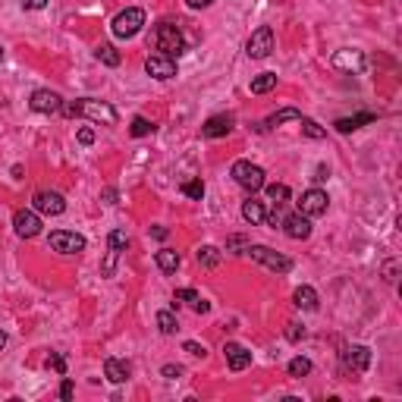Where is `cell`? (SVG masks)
<instances>
[{
	"label": "cell",
	"mask_w": 402,
	"mask_h": 402,
	"mask_svg": "<svg viewBox=\"0 0 402 402\" xmlns=\"http://www.w3.org/2000/svg\"><path fill=\"white\" fill-rule=\"evenodd\" d=\"M242 217L248 220L252 226H258V223H264V217H267V208H264V201H258V198H248V201H242Z\"/></svg>",
	"instance_id": "cell-19"
},
{
	"label": "cell",
	"mask_w": 402,
	"mask_h": 402,
	"mask_svg": "<svg viewBox=\"0 0 402 402\" xmlns=\"http://www.w3.org/2000/svg\"><path fill=\"white\" fill-rule=\"evenodd\" d=\"M286 336H289V340H293V342H299L302 336H305V330H302L299 324H286Z\"/></svg>",
	"instance_id": "cell-39"
},
{
	"label": "cell",
	"mask_w": 402,
	"mask_h": 402,
	"mask_svg": "<svg viewBox=\"0 0 402 402\" xmlns=\"http://www.w3.org/2000/svg\"><path fill=\"white\" fill-rule=\"evenodd\" d=\"M192 308H195V311H198V314H208V311H211V302H205V299H198V302H195V305H192Z\"/></svg>",
	"instance_id": "cell-46"
},
{
	"label": "cell",
	"mask_w": 402,
	"mask_h": 402,
	"mask_svg": "<svg viewBox=\"0 0 402 402\" xmlns=\"http://www.w3.org/2000/svg\"><path fill=\"white\" fill-rule=\"evenodd\" d=\"M0 60H3V48H0Z\"/></svg>",
	"instance_id": "cell-50"
},
{
	"label": "cell",
	"mask_w": 402,
	"mask_h": 402,
	"mask_svg": "<svg viewBox=\"0 0 402 402\" xmlns=\"http://www.w3.org/2000/svg\"><path fill=\"white\" fill-rule=\"evenodd\" d=\"M185 3H189L192 10H205V7H211L214 0H185Z\"/></svg>",
	"instance_id": "cell-45"
},
{
	"label": "cell",
	"mask_w": 402,
	"mask_h": 402,
	"mask_svg": "<svg viewBox=\"0 0 402 402\" xmlns=\"http://www.w3.org/2000/svg\"><path fill=\"white\" fill-rule=\"evenodd\" d=\"M95 57H98V63H104V66H120V60H123L113 44H101V48L95 51Z\"/></svg>",
	"instance_id": "cell-26"
},
{
	"label": "cell",
	"mask_w": 402,
	"mask_h": 402,
	"mask_svg": "<svg viewBox=\"0 0 402 402\" xmlns=\"http://www.w3.org/2000/svg\"><path fill=\"white\" fill-rule=\"evenodd\" d=\"M248 255H252V261L264 264L267 271H273V273H289V271H293V261H289L286 255L273 252L271 246H248Z\"/></svg>",
	"instance_id": "cell-5"
},
{
	"label": "cell",
	"mask_w": 402,
	"mask_h": 402,
	"mask_svg": "<svg viewBox=\"0 0 402 402\" xmlns=\"http://www.w3.org/2000/svg\"><path fill=\"white\" fill-rule=\"evenodd\" d=\"M48 368H54L57 374H66V358H63L60 352H51L48 355Z\"/></svg>",
	"instance_id": "cell-36"
},
{
	"label": "cell",
	"mask_w": 402,
	"mask_h": 402,
	"mask_svg": "<svg viewBox=\"0 0 402 402\" xmlns=\"http://www.w3.org/2000/svg\"><path fill=\"white\" fill-rule=\"evenodd\" d=\"M13 230H16V236H22V239H35L42 232V217H38V211H16Z\"/></svg>",
	"instance_id": "cell-11"
},
{
	"label": "cell",
	"mask_w": 402,
	"mask_h": 402,
	"mask_svg": "<svg viewBox=\"0 0 402 402\" xmlns=\"http://www.w3.org/2000/svg\"><path fill=\"white\" fill-rule=\"evenodd\" d=\"M157 327H161V334L164 336H173L179 330V320L173 311H157Z\"/></svg>",
	"instance_id": "cell-28"
},
{
	"label": "cell",
	"mask_w": 402,
	"mask_h": 402,
	"mask_svg": "<svg viewBox=\"0 0 402 402\" xmlns=\"http://www.w3.org/2000/svg\"><path fill=\"white\" fill-rule=\"evenodd\" d=\"M7 340H10V336H7V330H0V349L7 346Z\"/></svg>",
	"instance_id": "cell-49"
},
{
	"label": "cell",
	"mask_w": 402,
	"mask_h": 402,
	"mask_svg": "<svg viewBox=\"0 0 402 402\" xmlns=\"http://www.w3.org/2000/svg\"><path fill=\"white\" fill-rule=\"evenodd\" d=\"M327 208H330V198L324 189H308L299 201V211L305 217H320V214H327Z\"/></svg>",
	"instance_id": "cell-9"
},
{
	"label": "cell",
	"mask_w": 402,
	"mask_h": 402,
	"mask_svg": "<svg viewBox=\"0 0 402 402\" xmlns=\"http://www.w3.org/2000/svg\"><path fill=\"white\" fill-rule=\"evenodd\" d=\"M330 176V170H327V164H318V170H314V183H324V179H327Z\"/></svg>",
	"instance_id": "cell-42"
},
{
	"label": "cell",
	"mask_w": 402,
	"mask_h": 402,
	"mask_svg": "<svg viewBox=\"0 0 402 402\" xmlns=\"http://www.w3.org/2000/svg\"><path fill=\"white\" fill-rule=\"evenodd\" d=\"M48 246L60 255H79V252H85V236L69 232V230H54L48 236Z\"/></svg>",
	"instance_id": "cell-6"
},
{
	"label": "cell",
	"mask_w": 402,
	"mask_h": 402,
	"mask_svg": "<svg viewBox=\"0 0 402 402\" xmlns=\"http://www.w3.org/2000/svg\"><path fill=\"white\" fill-rule=\"evenodd\" d=\"M267 189V201L271 205H277V208H283L289 201V185H283V183H273V185H264Z\"/></svg>",
	"instance_id": "cell-25"
},
{
	"label": "cell",
	"mask_w": 402,
	"mask_h": 402,
	"mask_svg": "<svg viewBox=\"0 0 402 402\" xmlns=\"http://www.w3.org/2000/svg\"><path fill=\"white\" fill-rule=\"evenodd\" d=\"M132 374V365L126 358H107L104 361V377H107L110 383H126Z\"/></svg>",
	"instance_id": "cell-17"
},
{
	"label": "cell",
	"mask_w": 402,
	"mask_h": 402,
	"mask_svg": "<svg viewBox=\"0 0 402 402\" xmlns=\"http://www.w3.org/2000/svg\"><path fill=\"white\" fill-rule=\"evenodd\" d=\"M396 267H399V261H390V264L383 267V273H387V283H396Z\"/></svg>",
	"instance_id": "cell-43"
},
{
	"label": "cell",
	"mask_w": 402,
	"mask_h": 402,
	"mask_svg": "<svg viewBox=\"0 0 402 402\" xmlns=\"http://www.w3.org/2000/svg\"><path fill=\"white\" fill-rule=\"evenodd\" d=\"M154 48H157V54L170 57V60L179 54H185V38H183V32H179V26L161 22V26L154 28Z\"/></svg>",
	"instance_id": "cell-2"
},
{
	"label": "cell",
	"mask_w": 402,
	"mask_h": 402,
	"mask_svg": "<svg viewBox=\"0 0 402 402\" xmlns=\"http://www.w3.org/2000/svg\"><path fill=\"white\" fill-rule=\"evenodd\" d=\"M198 299H201V295H198L195 289H176V295H173V308H179V302H189V305H195Z\"/></svg>",
	"instance_id": "cell-35"
},
{
	"label": "cell",
	"mask_w": 402,
	"mask_h": 402,
	"mask_svg": "<svg viewBox=\"0 0 402 402\" xmlns=\"http://www.w3.org/2000/svg\"><path fill=\"white\" fill-rule=\"evenodd\" d=\"M91 142H95V132H91L89 126H85V129H79V145H85V148H89Z\"/></svg>",
	"instance_id": "cell-41"
},
{
	"label": "cell",
	"mask_w": 402,
	"mask_h": 402,
	"mask_svg": "<svg viewBox=\"0 0 402 402\" xmlns=\"http://www.w3.org/2000/svg\"><path fill=\"white\" fill-rule=\"evenodd\" d=\"M60 113L66 116H89L91 123H101V126H116L120 113L110 107L107 101H98V98H79V101H63V110Z\"/></svg>",
	"instance_id": "cell-1"
},
{
	"label": "cell",
	"mask_w": 402,
	"mask_h": 402,
	"mask_svg": "<svg viewBox=\"0 0 402 402\" xmlns=\"http://www.w3.org/2000/svg\"><path fill=\"white\" fill-rule=\"evenodd\" d=\"M271 51H273V28L271 26L255 28L252 38L246 42V54L252 60H264V57H271Z\"/></svg>",
	"instance_id": "cell-7"
},
{
	"label": "cell",
	"mask_w": 402,
	"mask_h": 402,
	"mask_svg": "<svg viewBox=\"0 0 402 402\" xmlns=\"http://www.w3.org/2000/svg\"><path fill=\"white\" fill-rule=\"evenodd\" d=\"M154 261H157V267L164 273H176V267H179V252H173V248H161V252L154 255Z\"/></svg>",
	"instance_id": "cell-22"
},
{
	"label": "cell",
	"mask_w": 402,
	"mask_h": 402,
	"mask_svg": "<svg viewBox=\"0 0 402 402\" xmlns=\"http://www.w3.org/2000/svg\"><path fill=\"white\" fill-rule=\"evenodd\" d=\"M280 223H283V232H286L289 239H295V242L311 236V217H305L302 211H295V214H289V217H283Z\"/></svg>",
	"instance_id": "cell-13"
},
{
	"label": "cell",
	"mask_w": 402,
	"mask_h": 402,
	"mask_svg": "<svg viewBox=\"0 0 402 402\" xmlns=\"http://www.w3.org/2000/svg\"><path fill=\"white\" fill-rule=\"evenodd\" d=\"M132 136L136 138H145V136H151V132H154V123H148V120H145V116H136V120H132Z\"/></svg>",
	"instance_id": "cell-33"
},
{
	"label": "cell",
	"mask_w": 402,
	"mask_h": 402,
	"mask_svg": "<svg viewBox=\"0 0 402 402\" xmlns=\"http://www.w3.org/2000/svg\"><path fill=\"white\" fill-rule=\"evenodd\" d=\"M22 7L26 10H44L48 7V0H22Z\"/></svg>",
	"instance_id": "cell-44"
},
{
	"label": "cell",
	"mask_w": 402,
	"mask_h": 402,
	"mask_svg": "<svg viewBox=\"0 0 402 402\" xmlns=\"http://www.w3.org/2000/svg\"><path fill=\"white\" fill-rule=\"evenodd\" d=\"M60 399H63V402H69V399H73V381H69V377L60 383Z\"/></svg>",
	"instance_id": "cell-40"
},
{
	"label": "cell",
	"mask_w": 402,
	"mask_h": 402,
	"mask_svg": "<svg viewBox=\"0 0 402 402\" xmlns=\"http://www.w3.org/2000/svg\"><path fill=\"white\" fill-rule=\"evenodd\" d=\"M342 365H346L349 371H355V374H365V371L371 368V349L368 346H349L346 352H342Z\"/></svg>",
	"instance_id": "cell-12"
},
{
	"label": "cell",
	"mask_w": 402,
	"mask_h": 402,
	"mask_svg": "<svg viewBox=\"0 0 402 402\" xmlns=\"http://www.w3.org/2000/svg\"><path fill=\"white\" fill-rule=\"evenodd\" d=\"M161 374H164L167 381H176V377H183V368H179V365H164V371H161Z\"/></svg>",
	"instance_id": "cell-38"
},
{
	"label": "cell",
	"mask_w": 402,
	"mask_h": 402,
	"mask_svg": "<svg viewBox=\"0 0 402 402\" xmlns=\"http://www.w3.org/2000/svg\"><path fill=\"white\" fill-rule=\"evenodd\" d=\"M293 120H302V113H299L295 107H283V110H277L273 116H267V123H264V126H271V129H273V126H280V123H293Z\"/></svg>",
	"instance_id": "cell-27"
},
{
	"label": "cell",
	"mask_w": 402,
	"mask_h": 402,
	"mask_svg": "<svg viewBox=\"0 0 402 402\" xmlns=\"http://www.w3.org/2000/svg\"><path fill=\"white\" fill-rule=\"evenodd\" d=\"M104 198H107V205H116V192L113 189H104Z\"/></svg>",
	"instance_id": "cell-48"
},
{
	"label": "cell",
	"mask_w": 402,
	"mask_h": 402,
	"mask_svg": "<svg viewBox=\"0 0 402 402\" xmlns=\"http://www.w3.org/2000/svg\"><path fill=\"white\" fill-rule=\"evenodd\" d=\"M230 176L236 179V183L242 185L246 192H252V195L267 185L264 170H261L258 164H252V161H236V164H232V170H230Z\"/></svg>",
	"instance_id": "cell-3"
},
{
	"label": "cell",
	"mask_w": 402,
	"mask_h": 402,
	"mask_svg": "<svg viewBox=\"0 0 402 402\" xmlns=\"http://www.w3.org/2000/svg\"><path fill=\"white\" fill-rule=\"evenodd\" d=\"M334 66L342 69V73H361L365 69V54L361 51H336Z\"/></svg>",
	"instance_id": "cell-16"
},
{
	"label": "cell",
	"mask_w": 402,
	"mask_h": 402,
	"mask_svg": "<svg viewBox=\"0 0 402 402\" xmlns=\"http://www.w3.org/2000/svg\"><path fill=\"white\" fill-rule=\"evenodd\" d=\"M299 123H302V132H305L308 138H324V136H327V129H320V126L314 123V120H308V116H302Z\"/></svg>",
	"instance_id": "cell-34"
},
{
	"label": "cell",
	"mask_w": 402,
	"mask_h": 402,
	"mask_svg": "<svg viewBox=\"0 0 402 402\" xmlns=\"http://www.w3.org/2000/svg\"><path fill=\"white\" fill-rule=\"evenodd\" d=\"M151 236H154V239H167V230H164V226H154V230H151Z\"/></svg>",
	"instance_id": "cell-47"
},
{
	"label": "cell",
	"mask_w": 402,
	"mask_h": 402,
	"mask_svg": "<svg viewBox=\"0 0 402 402\" xmlns=\"http://www.w3.org/2000/svg\"><path fill=\"white\" fill-rule=\"evenodd\" d=\"M223 355H226V365H230V371H246L248 365H252V352H248L246 346H239V342H226Z\"/></svg>",
	"instance_id": "cell-15"
},
{
	"label": "cell",
	"mask_w": 402,
	"mask_h": 402,
	"mask_svg": "<svg viewBox=\"0 0 402 402\" xmlns=\"http://www.w3.org/2000/svg\"><path fill=\"white\" fill-rule=\"evenodd\" d=\"M311 374V361L305 358V355H295L293 361H289V377H305Z\"/></svg>",
	"instance_id": "cell-30"
},
{
	"label": "cell",
	"mask_w": 402,
	"mask_h": 402,
	"mask_svg": "<svg viewBox=\"0 0 402 402\" xmlns=\"http://www.w3.org/2000/svg\"><path fill=\"white\" fill-rule=\"evenodd\" d=\"M183 352L195 355V358H205V355H208V349L201 346V342H195V340H185V342H183Z\"/></svg>",
	"instance_id": "cell-37"
},
{
	"label": "cell",
	"mask_w": 402,
	"mask_h": 402,
	"mask_svg": "<svg viewBox=\"0 0 402 402\" xmlns=\"http://www.w3.org/2000/svg\"><path fill=\"white\" fill-rule=\"evenodd\" d=\"M293 305L302 308V311H314V308H318V293H314L311 286H299L293 293Z\"/></svg>",
	"instance_id": "cell-21"
},
{
	"label": "cell",
	"mask_w": 402,
	"mask_h": 402,
	"mask_svg": "<svg viewBox=\"0 0 402 402\" xmlns=\"http://www.w3.org/2000/svg\"><path fill=\"white\" fill-rule=\"evenodd\" d=\"M107 246H110V252H123V248L129 246V236H126L123 230H113L107 236Z\"/></svg>",
	"instance_id": "cell-31"
},
{
	"label": "cell",
	"mask_w": 402,
	"mask_h": 402,
	"mask_svg": "<svg viewBox=\"0 0 402 402\" xmlns=\"http://www.w3.org/2000/svg\"><path fill=\"white\" fill-rule=\"evenodd\" d=\"M28 107H32L35 113H60L63 98L57 95V91H51V89H38L32 95V101H28Z\"/></svg>",
	"instance_id": "cell-10"
},
{
	"label": "cell",
	"mask_w": 402,
	"mask_h": 402,
	"mask_svg": "<svg viewBox=\"0 0 402 402\" xmlns=\"http://www.w3.org/2000/svg\"><path fill=\"white\" fill-rule=\"evenodd\" d=\"M230 132H232V116L230 113H217L201 126V136L205 138H220V136H230Z\"/></svg>",
	"instance_id": "cell-18"
},
{
	"label": "cell",
	"mask_w": 402,
	"mask_h": 402,
	"mask_svg": "<svg viewBox=\"0 0 402 402\" xmlns=\"http://www.w3.org/2000/svg\"><path fill=\"white\" fill-rule=\"evenodd\" d=\"M183 195L201 201V198H205V183H201V179H189V183H183Z\"/></svg>",
	"instance_id": "cell-32"
},
{
	"label": "cell",
	"mask_w": 402,
	"mask_h": 402,
	"mask_svg": "<svg viewBox=\"0 0 402 402\" xmlns=\"http://www.w3.org/2000/svg\"><path fill=\"white\" fill-rule=\"evenodd\" d=\"M32 205H35V211H38V214H48V217H60V214L66 211V198H63L60 192L42 189V192H35Z\"/></svg>",
	"instance_id": "cell-8"
},
{
	"label": "cell",
	"mask_w": 402,
	"mask_h": 402,
	"mask_svg": "<svg viewBox=\"0 0 402 402\" xmlns=\"http://www.w3.org/2000/svg\"><path fill=\"white\" fill-rule=\"evenodd\" d=\"M248 246H252V242H248L242 232H232V236L226 239V252H232V255H246Z\"/></svg>",
	"instance_id": "cell-29"
},
{
	"label": "cell",
	"mask_w": 402,
	"mask_h": 402,
	"mask_svg": "<svg viewBox=\"0 0 402 402\" xmlns=\"http://www.w3.org/2000/svg\"><path fill=\"white\" fill-rule=\"evenodd\" d=\"M277 89V73H261L252 79V95H267Z\"/></svg>",
	"instance_id": "cell-23"
},
{
	"label": "cell",
	"mask_w": 402,
	"mask_h": 402,
	"mask_svg": "<svg viewBox=\"0 0 402 402\" xmlns=\"http://www.w3.org/2000/svg\"><path fill=\"white\" fill-rule=\"evenodd\" d=\"M374 120H377L374 113H355V116H340L334 126H336V132H355L365 123H374Z\"/></svg>",
	"instance_id": "cell-20"
},
{
	"label": "cell",
	"mask_w": 402,
	"mask_h": 402,
	"mask_svg": "<svg viewBox=\"0 0 402 402\" xmlns=\"http://www.w3.org/2000/svg\"><path fill=\"white\" fill-rule=\"evenodd\" d=\"M198 264L208 267V271H214V267L220 264V248L217 246H201L198 248Z\"/></svg>",
	"instance_id": "cell-24"
},
{
	"label": "cell",
	"mask_w": 402,
	"mask_h": 402,
	"mask_svg": "<svg viewBox=\"0 0 402 402\" xmlns=\"http://www.w3.org/2000/svg\"><path fill=\"white\" fill-rule=\"evenodd\" d=\"M145 69H148L151 79H161V82H167V79L176 75V63H173L170 57H164V54H151L148 60H145Z\"/></svg>",
	"instance_id": "cell-14"
},
{
	"label": "cell",
	"mask_w": 402,
	"mask_h": 402,
	"mask_svg": "<svg viewBox=\"0 0 402 402\" xmlns=\"http://www.w3.org/2000/svg\"><path fill=\"white\" fill-rule=\"evenodd\" d=\"M142 26H145V10L126 7L123 13L113 16V22H110V32H113L116 38H136V35L142 32Z\"/></svg>",
	"instance_id": "cell-4"
}]
</instances>
